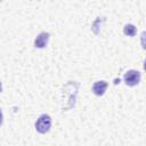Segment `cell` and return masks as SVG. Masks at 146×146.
<instances>
[{
    "label": "cell",
    "instance_id": "obj_7",
    "mask_svg": "<svg viewBox=\"0 0 146 146\" xmlns=\"http://www.w3.org/2000/svg\"><path fill=\"white\" fill-rule=\"evenodd\" d=\"M0 91H1V82H0Z\"/></svg>",
    "mask_w": 146,
    "mask_h": 146
},
{
    "label": "cell",
    "instance_id": "obj_5",
    "mask_svg": "<svg viewBox=\"0 0 146 146\" xmlns=\"http://www.w3.org/2000/svg\"><path fill=\"white\" fill-rule=\"evenodd\" d=\"M123 31H124V34L130 35V36H132V35L136 34V27H135V25H132V24H127V25L124 26Z\"/></svg>",
    "mask_w": 146,
    "mask_h": 146
},
{
    "label": "cell",
    "instance_id": "obj_2",
    "mask_svg": "<svg viewBox=\"0 0 146 146\" xmlns=\"http://www.w3.org/2000/svg\"><path fill=\"white\" fill-rule=\"evenodd\" d=\"M140 80V73L135 70H130L124 74V81L128 86H136Z\"/></svg>",
    "mask_w": 146,
    "mask_h": 146
},
{
    "label": "cell",
    "instance_id": "obj_4",
    "mask_svg": "<svg viewBox=\"0 0 146 146\" xmlns=\"http://www.w3.org/2000/svg\"><path fill=\"white\" fill-rule=\"evenodd\" d=\"M106 88H107V82H105V81H97L92 86V91L96 95L100 96V95H103L105 92Z\"/></svg>",
    "mask_w": 146,
    "mask_h": 146
},
{
    "label": "cell",
    "instance_id": "obj_1",
    "mask_svg": "<svg viewBox=\"0 0 146 146\" xmlns=\"http://www.w3.org/2000/svg\"><path fill=\"white\" fill-rule=\"evenodd\" d=\"M51 125V119L48 114H42L35 122V129L40 133H46Z\"/></svg>",
    "mask_w": 146,
    "mask_h": 146
},
{
    "label": "cell",
    "instance_id": "obj_6",
    "mask_svg": "<svg viewBox=\"0 0 146 146\" xmlns=\"http://www.w3.org/2000/svg\"><path fill=\"white\" fill-rule=\"evenodd\" d=\"M2 123V112H1V108H0V125Z\"/></svg>",
    "mask_w": 146,
    "mask_h": 146
},
{
    "label": "cell",
    "instance_id": "obj_3",
    "mask_svg": "<svg viewBox=\"0 0 146 146\" xmlns=\"http://www.w3.org/2000/svg\"><path fill=\"white\" fill-rule=\"evenodd\" d=\"M48 39H49V33H47V32L40 33V34L36 36V39L34 40L35 47H38V48H43V47H46V44H47V42H48Z\"/></svg>",
    "mask_w": 146,
    "mask_h": 146
}]
</instances>
